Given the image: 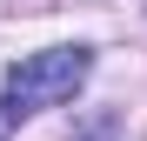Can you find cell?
<instances>
[{
    "label": "cell",
    "instance_id": "obj_1",
    "mask_svg": "<svg viewBox=\"0 0 147 141\" xmlns=\"http://www.w3.org/2000/svg\"><path fill=\"white\" fill-rule=\"evenodd\" d=\"M87 74H94V54H87V47H47V54H27V61L7 74V87H0V141L27 121V114L60 108Z\"/></svg>",
    "mask_w": 147,
    "mask_h": 141
}]
</instances>
